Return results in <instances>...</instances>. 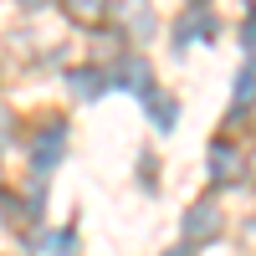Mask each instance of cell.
I'll list each match as a JSON object with an SVG mask.
<instances>
[{"mask_svg": "<svg viewBox=\"0 0 256 256\" xmlns=\"http://www.w3.org/2000/svg\"><path fill=\"white\" fill-rule=\"evenodd\" d=\"M164 256H190V246H180V251H164Z\"/></svg>", "mask_w": 256, "mask_h": 256, "instance_id": "14", "label": "cell"}, {"mask_svg": "<svg viewBox=\"0 0 256 256\" xmlns=\"http://www.w3.org/2000/svg\"><path fill=\"white\" fill-rule=\"evenodd\" d=\"M62 148H67V128H46V134L31 144V164H36V169H52V164L62 159Z\"/></svg>", "mask_w": 256, "mask_h": 256, "instance_id": "3", "label": "cell"}, {"mask_svg": "<svg viewBox=\"0 0 256 256\" xmlns=\"http://www.w3.org/2000/svg\"><path fill=\"white\" fill-rule=\"evenodd\" d=\"M67 88H72L82 102H92V98L102 92V77H98V72H72V77H67Z\"/></svg>", "mask_w": 256, "mask_h": 256, "instance_id": "8", "label": "cell"}, {"mask_svg": "<svg viewBox=\"0 0 256 256\" xmlns=\"http://www.w3.org/2000/svg\"><path fill=\"white\" fill-rule=\"evenodd\" d=\"M20 6H26V10H41V6H52V0H20Z\"/></svg>", "mask_w": 256, "mask_h": 256, "instance_id": "13", "label": "cell"}, {"mask_svg": "<svg viewBox=\"0 0 256 256\" xmlns=\"http://www.w3.org/2000/svg\"><path fill=\"white\" fill-rule=\"evenodd\" d=\"M113 82H123V88L144 92V88H148V62H144V56H123L118 72H113Z\"/></svg>", "mask_w": 256, "mask_h": 256, "instance_id": "5", "label": "cell"}, {"mask_svg": "<svg viewBox=\"0 0 256 256\" xmlns=\"http://www.w3.org/2000/svg\"><path fill=\"white\" fill-rule=\"evenodd\" d=\"M144 108H148V118H154L159 128L174 123V98H169V92H148V98H144Z\"/></svg>", "mask_w": 256, "mask_h": 256, "instance_id": "7", "label": "cell"}, {"mask_svg": "<svg viewBox=\"0 0 256 256\" xmlns=\"http://www.w3.org/2000/svg\"><path fill=\"white\" fill-rule=\"evenodd\" d=\"M251 98H256V72H241L236 77V108H251Z\"/></svg>", "mask_w": 256, "mask_h": 256, "instance_id": "11", "label": "cell"}, {"mask_svg": "<svg viewBox=\"0 0 256 256\" xmlns=\"http://www.w3.org/2000/svg\"><path fill=\"white\" fill-rule=\"evenodd\" d=\"M123 26H128V36H154V10H148L144 6V0H128V6H123Z\"/></svg>", "mask_w": 256, "mask_h": 256, "instance_id": "4", "label": "cell"}, {"mask_svg": "<svg viewBox=\"0 0 256 256\" xmlns=\"http://www.w3.org/2000/svg\"><path fill=\"white\" fill-rule=\"evenodd\" d=\"M216 230H220V210H216V200H200V205L184 210V241H210Z\"/></svg>", "mask_w": 256, "mask_h": 256, "instance_id": "1", "label": "cell"}, {"mask_svg": "<svg viewBox=\"0 0 256 256\" xmlns=\"http://www.w3.org/2000/svg\"><path fill=\"white\" fill-rule=\"evenodd\" d=\"M210 31H216V20H210L205 10H195L190 20H180V46H184V41H195V36H210Z\"/></svg>", "mask_w": 256, "mask_h": 256, "instance_id": "9", "label": "cell"}, {"mask_svg": "<svg viewBox=\"0 0 256 256\" xmlns=\"http://www.w3.org/2000/svg\"><path fill=\"white\" fill-rule=\"evenodd\" d=\"M210 169H216V180H220V184L251 180V169L241 164V148H236V144H216V148H210Z\"/></svg>", "mask_w": 256, "mask_h": 256, "instance_id": "2", "label": "cell"}, {"mask_svg": "<svg viewBox=\"0 0 256 256\" xmlns=\"http://www.w3.org/2000/svg\"><path fill=\"white\" fill-rule=\"evenodd\" d=\"M241 41H246V52H251V56H256V16H251V20H246V31H241Z\"/></svg>", "mask_w": 256, "mask_h": 256, "instance_id": "12", "label": "cell"}, {"mask_svg": "<svg viewBox=\"0 0 256 256\" xmlns=\"http://www.w3.org/2000/svg\"><path fill=\"white\" fill-rule=\"evenodd\" d=\"M72 251V230H52V236H41V256H67Z\"/></svg>", "mask_w": 256, "mask_h": 256, "instance_id": "10", "label": "cell"}, {"mask_svg": "<svg viewBox=\"0 0 256 256\" xmlns=\"http://www.w3.org/2000/svg\"><path fill=\"white\" fill-rule=\"evenodd\" d=\"M67 16L82 20V26H98V20L108 16V0H67Z\"/></svg>", "mask_w": 256, "mask_h": 256, "instance_id": "6", "label": "cell"}]
</instances>
